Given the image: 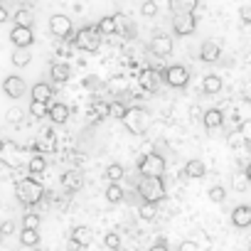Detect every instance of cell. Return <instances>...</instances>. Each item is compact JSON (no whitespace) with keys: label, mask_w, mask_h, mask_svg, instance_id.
Listing matches in <instances>:
<instances>
[{"label":"cell","mask_w":251,"mask_h":251,"mask_svg":"<svg viewBox=\"0 0 251 251\" xmlns=\"http://www.w3.org/2000/svg\"><path fill=\"white\" fill-rule=\"evenodd\" d=\"M151 123H153V116L143 106H131L128 111H126V116H123V126L133 136H146L148 128H151Z\"/></svg>","instance_id":"1"},{"label":"cell","mask_w":251,"mask_h":251,"mask_svg":"<svg viewBox=\"0 0 251 251\" xmlns=\"http://www.w3.org/2000/svg\"><path fill=\"white\" fill-rule=\"evenodd\" d=\"M136 190H138V195H141V200L143 202H163L165 200V195H168V190H165V182H163V177H141V182L136 185Z\"/></svg>","instance_id":"2"},{"label":"cell","mask_w":251,"mask_h":251,"mask_svg":"<svg viewBox=\"0 0 251 251\" xmlns=\"http://www.w3.org/2000/svg\"><path fill=\"white\" fill-rule=\"evenodd\" d=\"M15 195H18V200H20L25 207H32V204H37V202L45 197V187H42L40 180H35V177H23V180L15 185Z\"/></svg>","instance_id":"3"},{"label":"cell","mask_w":251,"mask_h":251,"mask_svg":"<svg viewBox=\"0 0 251 251\" xmlns=\"http://www.w3.org/2000/svg\"><path fill=\"white\" fill-rule=\"evenodd\" d=\"M101 30H99V25H84L74 37H72V42H74V47L76 50H81V52H99V47H101Z\"/></svg>","instance_id":"4"},{"label":"cell","mask_w":251,"mask_h":251,"mask_svg":"<svg viewBox=\"0 0 251 251\" xmlns=\"http://www.w3.org/2000/svg\"><path fill=\"white\" fill-rule=\"evenodd\" d=\"M165 158L160 153H148L138 160V173L146 177H163L165 175Z\"/></svg>","instance_id":"5"},{"label":"cell","mask_w":251,"mask_h":251,"mask_svg":"<svg viewBox=\"0 0 251 251\" xmlns=\"http://www.w3.org/2000/svg\"><path fill=\"white\" fill-rule=\"evenodd\" d=\"M163 81L173 89H185L190 84V69L182 67V64H170L165 72H163Z\"/></svg>","instance_id":"6"},{"label":"cell","mask_w":251,"mask_h":251,"mask_svg":"<svg viewBox=\"0 0 251 251\" xmlns=\"http://www.w3.org/2000/svg\"><path fill=\"white\" fill-rule=\"evenodd\" d=\"M197 30V18L195 13H180V15H173V32L177 37H187Z\"/></svg>","instance_id":"7"},{"label":"cell","mask_w":251,"mask_h":251,"mask_svg":"<svg viewBox=\"0 0 251 251\" xmlns=\"http://www.w3.org/2000/svg\"><path fill=\"white\" fill-rule=\"evenodd\" d=\"M50 32H52L54 37H59V40H69V37L74 35V25H72V20H69L67 15L57 13V15L50 18Z\"/></svg>","instance_id":"8"},{"label":"cell","mask_w":251,"mask_h":251,"mask_svg":"<svg viewBox=\"0 0 251 251\" xmlns=\"http://www.w3.org/2000/svg\"><path fill=\"white\" fill-rule=\"evenodd\" d=\"M148 50H151V54H153V57L165 59V57H170V54H173V37H170V35H165V32H158V35L151 40Z\"/></svg>","instance_id":"9"},{"label":"cell","mask_w":251,"mask_h":251,"mask_svg":"<svg viewBox=\"0 0 251 251\" xmlns=\"http://www.w3.org/2000/svg\"><path fill=\"white\" fill-rule=\"evenodd\" d=\"M10 42H13L15 47H23V50L32 47V42H35V32H32V27L15 25V27L10 30Z\"/></svg>","instance_id":"10"},{"label":"cell","mask_w":251,"mask_h":251,"mask_svg":"<svg viewBox=\"0 0 251 251\" xmlns=\"http://www.w3.org/2000/svg\"><path fill=\"white\" fill-rule=\"evenodd\" d=\"M3 91H5V96L8 99H20L23 94H25V79L23 76H5V81H3Z\"/></svg>","instance_id":"11"},{"label":"cell","mask_w":251,"mask_h":251,"mask_svg":"<svg viewBox=\"0 0 251 251\" xmlns=\"http://www.w3.org/2000/svg\"><path fill=\"white\" fill-rule=\"evenodd\" d=\"M231 224L236 229H246L251 226V204H236L231 209Z\"/></svg>","instance_id":"12"},{"label":"cell","mask_w":251,"mask_h":251,"mask_svg":"<svg viewBox=\"0 0 251 251\" xmlns=\"http://www.w3.org/2000/svg\"><path fill=\"white\" fill-rule=\"evenodd\" d=\"M219 57H222V47H219L214 40H204L202 47H200V59H202L204 64H214Z\"/></svg>","instance_id":"13"},{"label":"cell","mask_w":251,"mask_h":251,"mask_svg":"<svg viewBox=\"0 0 251 251\" xmlns=\"http://www.w3.org/2000/svg\"><path fill=\"white\" fill-rule=\"evenodd\" d=\"M138 84H141V89H143V91L155 94V91H158V86H160V74H158L155 69H143V72H141V76H138Z\"/></svg>","instance_id":"14"},{"label":"cell","mask_w":251,"mask_h":251,"mask_svg":"<svg viewBox=\"0 0 251 251\" xmlns=\"http://www.w3.org/2000/svg\"><path fill=\"white\" fill-rule=\"evenodd\" d=\"M84 187V175H81V170H67L64 175H62V190H67V192H79Z\"/></svg>","instance_id":"15"},{"label":"cell","mask_w":251,"mask_h":251,"mask_svg":"<svg viewBox=\"0 0 251 251\" xmlns=\"http://www.w3.org/2000/svg\"><path fill=\"white\" fill-rule=\"evenodd\" d=\"M202 123H204L207 131L222 128V123H224V111H222V108H207L204 116H202Z\"/></svg>","instance_id":"16"},{"label":"cell","mask_w":251,"mask_h":251,"mask_svg":"<svg viewBox=\"0 0 251 251\" xmlns=\"http://www.w3.org/2000/svg\"><path fill=\"white\" fill-rule=\"evenodd\" d=\"M182 175H185V177H190V180H200V177H204V175H207V165H204L202 160L192 158V160H187V163H185Z\"/></svg>","instance_id":"17"},{"label":"cell","mask_w":251,"mask_h":251,"mask_svg":"<svg viewBox=\"0 0 251 251\" xmlns=\"http://www.w3.org/2000/svg\"><path fill=\"white\" fill-rule=\"evenodd\" d=\"M69 76H72V67H69L67 62H57V64H52V69H50V79H52V84H64Z\"/></svg>","instance_id":"18"},{"label":"cell","mask_w":251,"mask_h":251,"mask_svg":"<svg viewBox=\"0 0 251 251\" xmlns=\"http://www.w3.org/2000/svg\"><path fill=\"white\" fill-rule=\"evenodd\" d=\"M30 96H32L35 101H52L54 89H52V84H47V81H37V84L30 89Z\"/></svg>","instance_id":"19"},{"label":"cell","mask_w":251,"mask_h":251,"mask_svg":"<svg viewBox=\"0 0 251 251\" xmlns=\"http://www.w3.org/2000/svg\"><path fill=\"white\" fill-rule=\"evenodd\" d=\"M50 118L57 126H64L69 121V106L67 103H50Z\"/></svg>","instance_id":"20"},{"label":"cell","mask_w":251,"mask_h":251,"mask_svg":"<svg viewBox=\"0 0 251 251\" xmlns=\"http://www.w3.org/2000/svg\"><path fill=\"white\" fill-rule=\"evenodd\" d=\"M200 0H168V8L173 15H180V13H195Z\"/></svg>","instance_id":"21"},{"label":"cell","mask_w":251,"mask_h":251,"mask_svg":"<svg viewBox=\"0 0 251 251\" xmlns=\"http://www.w3.org/2000/svg\"><path fill=\"white\" fill-rule=\"evenodd\" d=\"M222 76H217V74H207L204 76V81H202V91L207 94V96H217L219 91H222Z\"/></svg>","instance_id":"22"},{"label":"cell","mask_w":251,"mask_h":251,"mask_svg":"<svg viewBox=\"0 0 251 251\" xmlns=\"http://www.w3.org/2000/svg\"><path fill=\"white\" fill-rule=\"evenodd\" d=\"M20 244L27 246V249H35L40 244V229H32V226H23L20 231Z\"/></svg>","instance_id":"23"},{"label":"cell","mask_w":251,"mask_h":251,"mask_svg":"<svg viewBox=\"0 0 251 251\" xmlns=\"http://www.w3.org/2000/svg\"><path fill=\"white\" fill-rule=\"evenodd\" d=\"M72 239H74V241H79L81 246H89V244L94 241V231H91L89 226L79 224V226H74V229H72Z\"/></svg>","instance_id":"24"},{"label":"cell","mask_w":251,"mask_h":251,"mask_svg":"<svg viewBox=\"0 0 251 251\" xmlns=\"http://www.w3.org/2000/svg\"><path fill=\"white\" fill-rule=\"evenodd\" d=\"M177 251H209V239H207V236H202V241H197V239H185V241L177 246Z\"/></svg>","instance_id":"25"},{"label":"cell","mask_w":251,"mask_h":251,"mask_svg":"<svg viewBox=\"0 0 251 251\" xmlns=\"http://www.w3.org/2000/svg\"><path fill=\"white\" fill-rule=\"evenodd\" d=\"M27 170H30V175H42V173L47 170V160H45V155H42V153L32 155L30 163H27Z\"/></svg>","instance_id":"26"},{"label":"cell","mask_w":251,"mask_h":251,"mask_svg":"<svg viewBox=\"0 0 251 251\" xmlns=\"http://www.w3.org/2000/svg\"><path fill=\"white\" fill-rule=\"evenodd\" d=\"M103 175H106V180H108V182H121V180L126 177V168H123L121 163H111V165L106 168V173H103Z\"/></svg>","instance_id":"27"},{"label":"cell","mask_w":251,"mask_h":251,"mask_svg":"<svg viewBox=\"0 0 251 251\" xmlns=\"http://www.w3.org/2000/svg\"><path fill=\"white\" fill-rule=\"evenodd\" d=\"M99 30H101L103 35H113V32L118 30V18H116V15L101 18V20H99Z\"/></svg>","instance_id":"28"},{"label":"cell","mask_w":251,"mask_h":251,"mask_svg":"<svg viewBox=\"0 0 251 251\" xmlns=\"http://www.w3.org/2000/svg\"><path fill=\"white\" fill-rule=\"evenodd\" d=\"M30 116H35V118H45V116H50V101H30Z\"/></svg>","instance_id":"29"},{"label":"cell","mask_w":251,"mask_h":251,"mask_svg":"<svg viewBox=\"0 0 251 251\" xmlns=\"http://www.w3.org/2000/svg\"><path fill=\"white\" fill-rule=\"evenodd\" d=\"M13 20H15V25L32 27V23H35V15H32V10H27V8H20V10L13 15Z\"/></svg>","instance_id":"30"},{"label":"cell","mask_w":251,"mask_h":251,"mask_svg":"<svg viewBox=\"0 0 251 251\" xmlns=\"http://www.w3.org/2000/svg\"><path fill=\"white\" fill-rule=\"evenodd\" d=\"M123 200V187L118 185V182H111L108 187H106V202H111V204H118Z\"/></svg>","instance_id":"31"},{"label":"cell","mask_w":251,"mask_h":251,"mask_svg":"<svg viewBox=\"0 0 251 251\" xmlns=\"http://www.w3.org/2000/svg\"><path fill=\"white\" fill-rule=\"evenodd\" d=\"M155 214H158V204H155V202H143V204L138 207V217L146 219V222H153Z\"/></svg>","instance_id":"32"},{"label":"cell","mask_w":251,"mask_h":251,"mask_svg":"<svg viewBox=\"0 0 251 251\" xmlns=\"http://www.w3.org/2000/svg\"><path fill=\"white\" fill-rule=\"evenodd\" d=\"M32 62V54L27 52V50H23V47H15V54H13V64L15 67H27Z\"/></svg>","instance_id":"33"},{"label":"cell","mask_w":251,"mask_h":251,"mask_svg":"<svg viewBox=\"0 0 251 251\" xmlns=\"http://www.w3.org/2000/svg\"><path fill=\"white\" fill-rule=\"evenodd\" d=\"M91 113H94V118H108L111 116V103L108 101H96L94 103V108H91Z\"/></svg>","instance_id":"34"},{"label":"cell","mask_w":251,"mask_h":251,"mask_svg":"<svg viewBox=\"0 0 251 251\" xmlns=\"http://www.w3.org/2000/svg\"><path fill=\"white\" fill-rule=\"evenodd\" d=\"M209 200H212V202H217V204H222V202L226 200V190H224L222 185L209 187Z\"/></svg>","instance_id":"35"},{"label":"cell","mask_w":251,"mask_h":251,"mask_svg":"<svg viewBox=\"0 0 251 251\" xmlns=\"http://www.w3.org/2000/svg\"><path fill=\"white\" fill-rule=\"evenodd\" d=\"M103 244H106V249H108V251L121 249V236H118V231H108V234L103 236Z\"/></svg>","instance_id":"36"},{"label":"cell","mask_w":251,"mask_h":251,"mask_svg":"<svg viewBox=\"0 0 251 251\" xmlns=\"http://www.w3.org/2000/svg\"><path fill=\"white\" fill-rule=\"evenodd\" d=\"M141 15L143 18H155L158 15V3L155 0H146V3L141 5Z\"/></svg>","instance_id":"37"},{"label":"cell","mask_w":251,"mask_h":251,"mask_svg":"<svg viewBox=\"0 0 251 251\" xmlns=\"http://www.w3.org/2000/svg\"><path fill=\"white\" fill-rule=\"evenodd\" d=\"M239 136L244 138V143H246V148L251 151V121H244V123L239 126Z\"/></svg>","instance_id":"38"},{"label":"cell","mask_w":251,"mask_h":251,"mask_svg":"<svg viewBox=\"0 0 251 251\" xmlns=\"http://www.w3.org/2000/svg\"><path fill=\"white\" fill-rule=\"evenodd\" d=\"M23 116H25L23 108H10V111H8V123H10V126H20V123H23Z\"/></svg>","instance_id":"39"},{"label":"cell","mask_w":251,"mask_h":251,"mask_svg":"<svg viewBox=\"0 0 251 251\" xmlns=\"http://www.w3.org/2000/svg\"><path fill=\"white\" fill-rule=\"evenodd\" d=\"M249 185H251V182H249V177H246V173H244V175H236V177H234V190H239V192H244V190H246Z\"/></svg>","instance_id":"40"},{"label":"cell","mask_w":251,"mask_h":251,"mask_svg":"<svg viewBox=\"0 0 251 251\" xmlns=\"http://www.w3.org/2000/svg\"><path fill=\"white\" fill-rule=\"evenodd\" d=\"M23 226L40 229V214H25V219H23Z\"/></svg>","instance_id":"41"},{"label":"cell","mask_w":251,"mask_h":251,"mask_svg":"<svg viewBox=\"0 0 251 251\" xmlns=\"http://www.w3.org/2000/svg\"><path fill=\"white\" fill-rule=\"evenodd\" d=\"M126 111H128V108H126L123 103H111V116H113V118H121V121H123Z\"/></svg>","instance_id":"42"},{"label":"cell","mask_w":251,"mask_h":251,"mask_svg":"<svg viewBox=\"0 0 251 251\" xmlns=\"http://www.w3.org/2000/svg\"><path fill=\"white\" fill-rule=\"evenodd\" d=\"M239 18H241V23H244V25H251V5L239 8Z\"/></svg>","instance_id":"43"},{"label":"cell","mask_w":251,"mask_h":251,"mask_svg":"<svg viewBox=\"0 0 251 251\" xmlns=\"http://www.w3.org/2000/svg\"><path fill=\"white\" fill-rule=\"evenodd\" d=\"M241 96H244V99L251 103V81H246V84H244V89H241Z\"/></svg>","instance_id":"44"},{"label":"cell","mask_w":251,"mask_h":251,"mask_svg":"<svg viewBox=\"0 0 251 251\" xmlns=\"http://www.w3.org/2000/svg\"><path fill=\"white\" fill-rule=\"evenodd\" d=\"M13 231H15V224H13V222H5V224H3V236H10Z\"/></svg>","instance_id":"45"},{"label":"cell","mask_w":251,"mask_h":251,"mask_svg":"<svg viewBox=\"0 0 251 251\" xmlns=\"http://www.w3.org/2000/svg\"><path fill=\"white\" fill-rule=\"evenodd\" d=\"M148 251H170V249H168V244H165V241H158V244H153Z\"/></svg>","instance_id":"46"},{"label":"cell","mask_w":251,"mask_h":251,"mask_svg":"<svg viewBox=\"0 0 251 251\" xmlns=\"http://www.w3.org/2000/svg\"><path fill=\"white\" fill-rule=\"evenodd\" d=\"M108 89H111V91H121V89H123V81H121V79H113V81L108 84Z\"/></svg>","instance_id":"47"},{"label":"cell","mask_w":251,"mask_h":251,"mask_svg":"<svg viewBox=\"0 0 251 251\" xmlns=\"http://www.w3.org/2000/svg\"><path fill=\"white\" fill-rule=\"evenodd\" d=\"M5 20H10V18H8V10L0 8V23H5Z\"/></svg>","instance_id":"48"},{"label":"cell","mask_w":251,"mask_h":251,"mask_svg":"<svg viewBox=\"0 0 251 251\" xmlns=\"http://www.w3.org/2000/svg\"><path fill=\"white\" fill-rule=\"evenodd\" d=\"M244 173H246V177H249V182H251V163L246 165V170H244Z\"/></svg>","instance_id":"49"},{"label":"cell","mask_w":251,"mask_h":251,"mask_svg":"<svg viewBox=\"0 0 251 251\" xmlns=\"http://www.w3.org/2000/svg\"><path fill=\"white\" fill-rule=\"evenodd\" d=\"M113 251H128V249H123V246H121V249H113Z\"/></svg>","instance_id":"50"}]
</instances>
